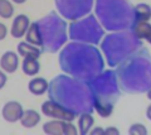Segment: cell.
Instances as JSON below:
<instances>
[{
	"label": "cell",
	"mask_w": 151,
	"mask_h": 135,
	"mask_svg": "<svg viewBox=\"0 0 151 135\" xmlns=\"http://www.w3.org/2000/svg\"><path fill=\"white\" fill-rule=\"evenodd\" d=\"M8 34V28L5 24H3V23H0V40L5 39V37Z\"/></svg>",
	"instance_id": "24"
},
{
	"label": "cell",
	"mask_w": 151,
	"mask_h": 135,
	"mask_svg": "<svg viewBox=\"0 0 151 135\" xmlns=\"http://www.w3.org/2000/svg\"><path fill=\"white\" fill-rule=\"evenodd\" d=\"M141 47L142 40L132 33L131 29L112 32L103 37L101 42L103 58L110 67H116Z\"/></svg>",
	"instance_id": "7"
},
{
	"label": "cell",
	"mask_w": 151,
	"mask_h": 135,
	"mask_svg": "<svg viewBox=\"0 0 151 135\" xmlns=\"http://www.w3.org/2000/svg\"><path fill=\"white\" fill-rule=\"evenodd\" d=\"M94 119L91 113H83L78 119V131L81 135H87L93 126Z\"/></svg>",
	"instance_id": "21"
},
{
	"label": "cell",
	"mask_w": 151,
	"mask_h": 135,
	"mask_svg": "<svg viewBox=\"0 0 151 135\" xmlns=\"http://www.w3.org/2000/svg\"><path fill=\"white\" fill-rule=\"evenodd\" d=\"M146 94H147V99H149V100H151V88H150V90H149L147 92H146Z\"/></svg>",
	"instance_id": "30"
},
{
	"label": "cell",
	"mask_w": 151,
	"mask_h": 135,
	"mask_svg": "<svg viewBox=\"0 0 151 135\" xmlns=\"http://www.w3.org/2000/svg\"><path fill=\"white\" fill-rule=\"evenodd\" d=\"M89 134H91V135H105V129H102V128H94L92 130H89Z\"/></svg>",
	"instance_id": "26"
},
{
	"label": "cell",
	"mask_w": 151,
	"mask_h": 135,
	"mask_svg": "<svg viewBox=\"0 0 151 135\" xmlns=\"http://www.w3.org/2000/svg\"><path fill=\"white\" fill-rule=\"evenodd\" d=\"M146 118H147L150 121H151V105L147 108V110H146Z\"/></svg>",
	"instance_id": "28"
},
{
	"label": "cell",
	"mask_w": 151,
	"mask_h": 135,
	"mask_svg": "<svg viewBox=\"0 0 151 135\" xmlns=\"http://www.w3.org/2000/svg\"><path fill=\"white\" fill-rule=\"evenodd\" d=\"M105 37V29L94 14L73 20L68 25V38L73 42H81L87 44H100L101 39Z\"/></svg>",
	"instance_id": "8"
},
{
	"label": "cell",
	"mask_w": 151,
	"mask_h": 135,
	"mask_svg": "<svg viewBox=\"0 0 151 135\" xmlns=\"http://www.w3.org/2000/svg\"><path fill=\"white\" fill-rule=\"evenodd\" d=\"M48 96L52 101L59 104L76 115L93 113L92 94L88 82L78 80L68 74H59L50 81Z\"/></svg>",
	"instance_id": "2"
},
{
	"label": "cell",
	"mask_w": 151,
	"mask_h": 135,
	"mask_svg": "<svg viewBox=\"0 0 151 135\" xmlns=\"http://www.w3.org/2000/svg\"><path fill=\"white\" fill-rule=\"evenodd\" d=\"M151 19V6L140 3L134 6V22H149Z\"/></svg>",
	"instance_id": "17"
},
{
	"label": "cell",
	"mask_w": 151,
	"mask_h": 135,
	"mask_svg": "<svg viewBox=\"0 0 151 135\" xmlns=\"http://www.w3.org/2000/svg\"><path fill=\"white\" fill-rule=\"evenodd\" d=\"M23 106L18 101H8L1 110V115L5 121L8 123H17L23 116Z\"/></svg>",
	"instance_id": "11"
},
{
	"label": "cell",
	"mask_w": 151,
	"mask_h": 135,
	"mask_svg": "<svg viewBox=\"0 0 151 135\" xmlns=\"http://www.w3.org/2000/svg\"><path fill=\"white\" fill-rule=\"evenodd\" d=\"M67 22L55 12H50L48 15L32 23L25 33V39L43 52L55 53L67 43Z\"/></svg>",
	"instance_id": "4"
},
{
	"label": "cell",
	"mask_w": 151,
	"mask_h": 135,
	"mask_svg": "<svg viewBox=\"0 0 151 135\" xmlns=\"http://www.w3.org/2000/svg\"><path fill=\"white\" fill-rule=\"evenodd\" d=\"M59 15L67 20H77L91 14L94 0H54Z\"/></svg>",
	"instance_id": "9"
},
{
	"label": "cell",
	"mask_w": 151,
	"mask_h": 135,
	"mask_svg": "<svg viewBox=\"0 0 151 135\" xmlns=\"http://www.w3.org/2000/svg\"><path fill=\"white\" fill-rule=\"evenodd\" d=\"M22 69L27 76H35L40 71V64L38 58L34 57H24L22 63Z\"/></svg>",
	"instance_id": "18"
},
{
	"label": "cell",
	"mask_w": 151,
	"mask_h": 135,
	"mask_svg": "<svg viewBox=\"0 0 151 135\" xmlns=\"http://www.w3.org/2000/svg\"><path fill=\"white\" fill-rule=\"evenodd\" d=\"M130 29L139 39H145L151 44V24L149 22H134Z\"/></svg>",
	"instance_id": "14"
},
{
	"label": "cell",
	"mask_w": 151,
	"mask_h": 135,
	"mask_svg": "<svg viewBox=\"0 0 151 135\" xmlns=\"http://www.w3.org/2000/svg\"><path fill=\"white\" fill-rule=\"evenodd\" d=\"M6 81H8V78H6V74L4 73L3 71H0V90L6 85Z\"/></svg>",
	"instance_id": "25"
},
{
	"label": "cell",
	"mask_w": 151,
	"mask_h": 135,
	"mask_svg": "<svg viewBox=\"0 0 151 135\" xmlns=\"http://www.w3.org/2000/svg\"><path fill=\"white\" fill-rule=\"evenodd\" d=\"M129 134L130 135H146L147 134V130H146V128L142 124H134L129 129Z\"/></svg>",
	"instance_id": "23"
},
{
	"label": "cell",
	"mask_w": 151,
	"mask_h": 135,
	"mask_svg": "<svg viewBox=\"0 0 151 135\" xmlns=\"http://www.w3.org/2000/svg\"><path fill=\"white\" fill-rule=\"evenodd\" d=\"M88 86L92 94L93 110L103 119L111 116L121 94L115 69H103L100 74L88 81Z\"/></svg>",
	"instance_id": "5"
},
{
	"label": "cell",
	"mask_w": 151,
	"mask_h": 135,
	"mask_svg": "<svg viewBox=\"0 0 151 135\" xmlns=\"http://www.w3.org/2000/svg\"><path fill=\"white\" fill-rule=\"evenodd\" d=\"M0 67L6 73H14L19 67L18 54L15 52H13V51L5 52L1 56V58H0Z\"/></svg>",
	"instance_id": "13"
},
{
	"label": "cell",
	"mask_w": 151,
	"mask_h": 135,
	"mask_svg": "<svg viewBox=\"0 0 151 135\" xmlns=\"http://www.w3.org/2000/svg\"><path fill=\"white\" fill-rule=\"evenodd\" d=\"M94 15L105 30L130 29L134 23V6L129 0H96Z\"/></svg>",
	"instance_id": "6"
},
{
	"label": "cell",
	"mask_w": 151,
	"mask_h": 135,
	"mask_svg": "<svg viewBox=\"0 0 151 135\" xmlns=\"http://www.w3.org/2000/svg\"><path fill=\"white\" fill-rule=\"evenodd\" d=\"M64 126H65L64 120L54 119L52 121H47L43 125V130L48 135H64Z\"/></svg>",
	"instance_id": "19"
},
{
	"label": "cell",
	"mask_w": 151,
	"mask_h": 135,
	"mask_svg": "<svg viewBox=\"0 0 151 135\" xmlns=\"http://www.w3.org/2000/svg\"><path fill=\"white\" fill-rule=\"evenodd\" d=\"M17 49H18V53L20 54L23 58L24 57H34V58L39 59L42 53H43V51H42L39 47L28 43V42H20V43L18 44Z\"/></svg>",
	"instance_id": "15"
},
{
	"label": "cell",
	"mask_w": 151,
	"mask_h": 135,
	"mask_svg": "<svg viewBox=\"0 0 151 135\" xmlns=\"http://www.w3.org/2000/svg\"><path fill=\"white\" fill-rule=\"evenodd\" d=\"M59 67L68 76L88 82L105 69V58L96 45L72 40L60 51Z\"/></svg>",
	"instance_id": "1"
},
{
	"label": "cell",
	"mask_w": 151,
	"mask_h": 135,
	"mask_svg": "<svg viewBox=\"0 0 151 135\" xmlns=\"http://www.w3.org/2000/svg\"><path fill=\"white\" fill-rule=\"evenodd\" d=\"M120 90L126 94H142L151 88V54L141 47L115 69Z\"/></svg>",
	"instance_id": "3"
},
{
	"label": "cell",
	"mask_w": 151,
	"mask_h": 135,
	"mask_svg": "<svg viewBox=\"0 0 151 135\" xmlns=\"http://www.w3.org/2000/svg\"><path fill=\"white\" fill-rule=\"evenodd\" d=\"M42 113L45 116H48V118L57 119V120H64V121H73L77 118V115L74 113L67 110L63 106H60L59 104H57V102L52 101L50 99L43 102V105H42Z\"/></svg>",
	"instance_id": "10"
},
{
	"label": "cell",
	"mask_w": 151,
	"mask_h": 135,
	"mask_svg": "<svg viewBox=\"0 0 151 135\" xmlns=\"http://www.w3.org/2000/svg\"><path fill=\"white\" fill-rule=\"evenodd\" d=\"M119 134L120 133H119V130H117L116 128L110 126V128L105 129V135H119Z\"/></svg>",
	"instance_id": "27"
},
{
	"label": "cell",
	"mask_w": 151,
	"mask_h": 135,
	"mask_svg": "<svg viewBox=\"0 0 151 135\" xmlns=\"http://www.w3.org/2000/svg\"><path fill=\"white\" fill-rule=\"evenodd\" d=\"M13 3H15V4H23V3H25L27 0H12Z\"/></svg>",
	"instance_id": "29"
},
{
	"label": "cell",
	"mask_w": 151,
	"mask_h": 135,
	"mask_svg": "<svg viewBox=\"0 0 151 135\" xmlns=\"http://www.w3.org/2000/svg\"><path fill=\"white\" fill-rule=\"evenodd\" d=\"M48 86L49 83L48 81L43 77H35L30 80V82L28 83V90L30 94L35 95V96H42L48 91Z\"/></svg>",
	"instance_id": "16"
},
{
	"label": "cell",
	"mask_w": 151,
	"mask_h": 135,
	"mask_svg": "<svg viewBox=\"0 0 151 135\" xmlns=\"http://www.w3.org/2000/svg\"><path fill=\"white\" fill-rule=\"evenodd\" d=\"M29 25H30L29 18L27 15H24V14H19L18 17H15V19L13 22L10 34L14 37V38H22V37L25 35Z\"/></svg>",
	"instance_id": "12"
},
{
	"label": "cell",
	"mask_w": 151,
	"mask_h": 135,
	"mask_svg": "<svg viewBox=\"0 0 151 135\" xmlns=\"http://www.w3.org/2000/svg\"><path fill=\"white\" fill-rule=\"evenodd\" d=\"M14 14V6L10 0H0V17L9 19Z\"/></svg>",
	"instance_id": "22"
},
{
	"label": "cell",
	"mask_w": 151,
	"mask_h": 135,
	"mask_svg": "<svg viewBox=\"0 0 151 135\" xmlns=\"http://www.w3.org/2000/svg\"><path fill=\"white\" fill-rule=\"evenodd\" d=\"M40 121V115L35 110H25L20 118V124L27 129H32L37 126Z\"/></svg>",
	"instance_id": "20"
}]
</instances>
